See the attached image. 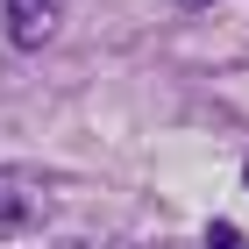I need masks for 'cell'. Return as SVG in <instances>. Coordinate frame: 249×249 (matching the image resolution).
<instances>
[{"instance_id": "cell-2", "label": "cell", "mask_w": 249, "mask_h": 249, "mask_svg": "<svg viewBox=\"0 0 249 249\" xmlns=\"http://www.w3.org/2000/svg\"><path fill=\"white\" fill-rule=\"evenodd\" d=\"M7 29H15L21 50H36V43L57 29V0H7Z\"/></svg>"}, {"instance_id": "cell-1", "label": "cell", "mask_w": 249, "mask_h": 249, "mask_svg": "<svg viewBox=\"0 0 249 249\" xmlns=\"http://www.w3.org/2000/svg\"><path fill=\"white\" fill-rule=\"evenodd\" d=\"M43 221H50V185L29 178V171H7V164H0V242H7V235L43 228Z\"/></svg>"}, {"instance_id": "cell-4", "label": "cell", "mask_w": 249, "mask_h": 249, "mask_svg": "<svg viewBox=\"0 0 249 249\" xmlns=\"http://www.w3.org/2000/svg\"><path fill=\"white\" fill-rule=\"evenodd\" d=\"M185 7H207V0H185Z\"/></svg>"}, {"instance_id": "cell-5", "label": "cell", "mask_w": 249, "mask_h": 249, "mask_svg": "<svg viewBox=\"0 0 249 249\" xmlns=\"http://www.w3.org/2000/svg\"><path fill=\"white\" fill-rule=\"evenodd\" d=\"M242 185H249V171H242Z\"/></svg>"}, {"instance_id": "cell-3", "label": "cell", "mask_w": 249, "mask_h": 249, "mask_svg": "<svg viewBox=\"0 0 249 249\" xmlns=\"http://www.w3.org/2000/svg\"><path fill=\"white\" fill-rule=\"evenodd\" d=\"M199 249H249V242H242V228H228V221H213V228H207V242H199Z\"/></svg>"}]
</instances>
